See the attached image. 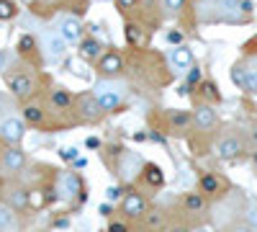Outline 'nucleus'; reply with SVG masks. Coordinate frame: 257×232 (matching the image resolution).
Wrapping results in <instances>:
<instances>
[{"label":"nucleus","instance_id":"1","mask_svg":"<svg viewBox=\"0 0 257 232\" xmlns=\"http://www.w3.org/2000/svg\"><path fill=\"white\" fill-rule=\"evenodd\" d=\"M123 93H126V88L118 86V83H98L95 86V98H98L103 111L118 109V103L123 101Z\"/></svg>","mask_w":257,"mask_h":232},{"label":"nucleus","instance_id":"2","mask_svg":"<svg viewBox=\"0 0 257 232\" xmlns=\"http://www.w3.org/2000/svg\"><path fill=\"white\" fill-rule=\"evenodd\" d=\"M44 49L49 59H59L67 52V39H64L59 31H44Z\"/></svg>","mask_w":257,"mask_h":232},{"label":"nucleus","instance_id":"3","mask_svg":"<svg viewBox=\"0 0 257 232\" xmlns=\"http://www.w3.org/2000/svg\"><path fill=\"white\" fill-rule=\"evenodd\" d=\"M216 155L224 158V160H231V158L242 155V142L237 137H221L216 142Z\"/></svg>","mask_w":257,"mask_h":232},{"label":"nucleus","instance_id":"4","mask_svg":"<svg viewBox=\"0 0 257 232\" xmlns=\"http://www.w3.org/2000/svg\"><path fill=\"white\" fill-rule=\"evenodd\" d=\"M8 86H11V91H13L16 98H29L34 93V80L29 75H13L8 80Z\"/></svg>","mask_w":257,"mask_h":232},{"label":"nucleus","instance_id":"5","mask_svg":"<svg viewBox=\"0 0 257 232\" xmlns=\"http://www.w3.org/2000/svg\"><path fill=\"white\" fill-rule=\"evenodd\" d=\"M57 186H59V194L64 199H75L80 194V178L75 173H62L59 181H57Z\"/></svg>","mask_w":257,"mask_h":232},{"label":"nucleus","instance_id":"6","mask_svg":"<svg viewBox=\"0 0 257 232\" xmlns=\"http://www.w3.org/2000/svg\"><path fill=\"white\" fill-rule=\"evenodd\" d=\"M123 212H126L128 217H139V214H144V212H147V201H144V196L137 194V191L126 194V199H123Z\"/></svg>","mask_w":257,"mask_h":232},{"label":"nucleus","instance_id":"7","mask_svg":"<svg viewBox=\"0 0 257 232\" xmlns=\"http://www.w3.org/2000/svg\"><path fill=\"white\" fill-rule=\"evenodd\" d=\"M0 132H3V137L8 142H18L21 137H24V121L11 116V119H6L3 124H0Z\"/></svg>","mask_w":257,"mask_h":232},{"label":"nucleus","instance_id":"8","mask_svg":"<svg viewBox=\"0 0 257 232\" xmlns=\"http://www.w3.org/2000/svg\"><path fill=\"white\" fill-rule=\"evenodd\" d=\"M139 165H142L139 155L126 152V155H121V158H118V171H121V176H123L126 181H128V178H134V176L139 173Z\"/></svg>","mask_w":257,"mask_h":232},{"label":"nucleus","instance_id":"9","mask_svg":"<svg viewBox=\"0 0 257 232\" xmlns=\"http://www.w3.org/2000/svg\"><path fill=\"white\" fill-rule=\"evenodd\" d=\"M170 62L178 67V70H188L190 65H193V52L188 49V47H183V44H178L173 52H170Z\"/></svg>","mask_w":257,"mask_h":232},{"label":"nucleus","instance_id":"10","mask_svg":"<svg viewBox=\"0 0 257 232\" xmlns=\"http://www.w3.org/2000/svg\"><path fill=\"white\" fill-rule=\"evenodd\" d=\"M121 67H123V62H121V57L116 52H105L100 57V62H98V70H103L105 75H116Z\"/></svg>","mask_w":257,"mask_h":232},{"label":"nucleus","instance_id":"11","mask_svg":"<svg viewBox=\"0 0 257 232\" xmlns=\"http://www.w3.org/2000/svg\"><path fill=\"white\" fill-rule=\"evenodd\" d=\"M59 34L67 39V41H77L80 39V34H82V26H80V21L77 18H64L62 24H59Z\"/></svg>","mask_w":257,"mask_h":232},{"label":"nucleus","instance_id":"12","mask_svg":"<svg viewBox=\"0 0 257 232\" xmlns=\"http://www.w3.org/2000/svg\"><path fill=\"white\" fill-rule=\"evenodd\" d=\"M80 111H82L85 119H90V121H93V119L100 116L103 109H100V103H98L95 96H85V98H80Z\"/></svg>","mask_w":257,"mask_h":232},{"label":"nucleus","instance_id":"13","mask_svg":"<svg viewBox=\"0 0 257 232\" xmlns=\"http://www.w3.org/2000/svg\"><path fill=\"white\" fill-rule=\"evenodd\" d=\"M193 119H196V124L201 126V129H211V126L216 124V111H213L211 106H198L196 114H193Z\"/></svg>","mask_w":257,"mask_h":232},{"label":"nucleus","instance_id":"14","mask_svg":"<svg viewBox=\"0 0 257 232\" xmlns=\"http://www.w3.org/2000/svg\"><path fill=\"white\" fill-rule=\"evenodd\" d=\"M16 229V214L11 204H0V232H13Z\"/></svg>","mask_w":257,"mask_h":232},{"label":"nucleus","instance_id":"15","mask_svg":"<svg viewBox=\"0 0 257 232\" xmlns=\"http://www.w3.org/2000/svg\"><path fill=\"white\" fill-rule=\"evenodd\" d=\"M24 163H26V155L21 152V150H8V152L3 155V165L8 168V171H21V168H24Z\"/></svg>","mask_w":257,"mask_h":232},{"label":"nucleus","instance_id":"16","mask_svg":"<svg viewBox=\"0 0 257 232\" xmlns=\"http://www.w3.org/2000/svg\"><path fill=\"white\" fill-rule=\"evenodd\" d=\"M144 181H147L149 186H155V188H160V186L165 183V176H162V168H160V165H144Z\"/></svg>","mask_w":257,"mask_h":232},{"label":"nucleus","instance_id":"17","mask_svg":"<svg viewBox=\"0 0 257 232\" xmlns=\"http://www.w3.org/2000/svg\"><path fill=\"white\" fill-rule=\"evenodd\" d=\"M219 188H221V181L213 173L201 176V194H219Z\"/></svg>","mask_w":257,"mask_h":232},{"label":"nucleus","instance_id":"18","mask_svg":"<svg viewBox=\"0 0 257 232\" xmlns=\"http://www.w3.org/2000/svg\"><path fill=\"white\" fill-rule=\"evenodd\" d=\"M100 49H103V47L98 44L95 39H85L82 44H80V54L88 57V59H98V57H100Z\"/></svg>","mask_w":257,"mask_h":232},{"label":"nucleus","instance_id":"19","mask_svg":"<svg viewBox=\"0 0 257 232\" xmlns=\"http://www.w3.org/2000/svg\"><path fill=\"white\" fill-rule=\"evenodd\" d=\"M188 124H190L188 111H170V126H173V129H185Z\"/></svg>","mask_w":257,"mask_h":232},{"label":"nucleus","instance_id":"20","mask_svg":"<svg viewBox=\"0 0 257 232\" xmlns=\"http://www.w3.org/2000/svg\"><path fill=\"white\" fill-rule=\"evenodd\" d=\"M8 204H11L13 209H24V206H29V194L21 191V188H16V191L8 194Z\"/></svg>","mask_w":257,"mask_h":232},{"label":"nucleus","instance_id":"21","mask_svg":"<svg viewBox=\"0 0 257 232\" xmlns=\"http://www.w3.org/2000/svg\"><path fill=\"white\" fill-rule=\"evenodd\" d=\"M203 206H206L203 194H188L185 196V209H188V212H201Z\"/></svg>","mask_w":257,"mask_h":232},{"label":"nucleus","instance_id":"22","mask_svg":"<svg viewBox=\"0 0 257 232\" xmlns=\"http://www.w3.org/2000/svg\"><path fill=\"white\" fill-rule=\"evenodd\" d=\"M126 39H128V44H134V47L144 44V34L139 31L137 24H128V26H126Z\"/></svg>","mask_w":257,"mask_h":232},{"label":"nucleus","instance_id":"23","mask_svg":"<svg viewBox=\"0 0 257 232\" xmlns=\"http://www.w3.org/2000/svg\"><path fill=\"white\" fill-rule=\"evenodd\" d=\"M52 103L57 109H67L70 103H72V98H70V93L67 91H62V88H57L54 93H52Z\"/></svg>","mask_w":257,"mask_h":232},{"label":"nucleus","instance_id":"24","mask_svg":"<svg viewBox=\"0 0 257 232\" xmlns=\"http://www.w3.org/2000/svg\"><path fill=\"white\" fill-rule=\"evenodd\" d=\"M231 83H234L237 88H242V91H244V83H247V67H242V65L231 67Z\"/></svg>","mask_w":257,"mask_h":232},{"label":"nucleus","instance_id":"25","mask_svg":"<svg viewBox=\"0 0 257 232\" xmlns=\"http://www.w3.org/2000/svg\"><path fill=\"white\" fill-rule=\"evenodd\" d=\"M24 116H26V121H31V124H41V121H44V111H41L39 106H26V109H24Z\"/></svg>","mask_w":257,"mask_h":232},{"label":"nucleus","instance_id":"26","mask_svg":"<svg viewBox=\"0 0 257 232\" xmlns=\"http://www.w3.org/2000/svg\"><path fill=\"white\" fill-rule=\"evenodd\" d=\"M201 93L206 96V98H211V101H221V93H219V88L213 86L211 80H206V83H201Z\"/></svg>","mask_w":257,"mask_h":232},{"label":"nucleus","instance_id":"27","mask_svg":"<svg viewBox=\"0 0 257 232\" xmlns=\"http://www.w3.org/2000/svg\"><path fill=\"white\" fill-rule=\"evenodd\" d=\"M244 91L247 93H257V70L247 67V83H244Z\"/></svg>","mask_w":257,"mask_h":232},{"label":"nucleus","instance_id":"28","mask_svg":"<svg viewBox=\"0 0 257 232\" xmlns=\"http://www.w3.org/2000/svg\"><path fill=\"white\" fill-rule=\"evenodd\" d=\"M13 13H16V8L11 0H0V18L8 21V18H13Z\"/></svg>","mask_w":257,"mask_h":232},{"label":"nucleus","instance_id":"29","mask_svg":"<svg viewBox=\"0 0 257 232\" xmlns=\"http://www.w3.org/2000/svg\"><path fill=\"white\" fill-rule=\"evenodd\" d=\"M36 47V41H34V36H21V41H18V52H24V54H29L31 49Z\"/></svg>","mask_w":257,"mask_h":232},{"label":"nucleus","instance_id":"30","mask_svg":"<svg viewBox=\"0 0 257 232\" xmlns=\"http://www.w3.org/2000/svg\"><path fill=\"white\" fill-rule=\"evenodd\" d=\"M29 204H31V206H36V209H39V206H44V204H47L44 191H31V194H29Z\"/></svg>","mask_w":257,"mask_h":232},{"label":"nucleus","instance_id":"31","mask_svg":"<svg viewBox=\"0 0 257 232\" xmlns=\"http://www.w3.org/2000/svg\"><path fill=\"white\" fill-rule=\"evenodd\" d=\"M147 224L152 227V229H160V227H162V217L155 214V212H149V214H147Z\"/></svg>","mask_w":257,"mask_h":232},{"label":"nucleus","instance_id":"32","mask_svg":"<svg viewBox=\"0 0 257 232\" xmlns=\"http://www.w3.org/2000/svg\"><path fill=\"white\" fill-rule=\"evenodd\" d=\"M247 224H249L252 229L257 227V206H249V209H247Z\"/></svg>","mask_w":257,"mask_h":232},{"label":"nucleus","instance_id":"33","mask_svg":"<svg viewBox=\"0 0 257 232\" xmlns=\"http://www.w3.org/2000/svg\"><path fill=\"white\" fill-rule=\"evenodd\" d=\"M121 194H123V188H121V186H111L108 191H105V196H108V201H116V199H118Z\"/></svg>","mask_w":257,"mask_h":232},{"label":"nucleus","instance_id":"34","mask_svg":"<svg viewBox=\"0 0 257 232\" xmlns=\"http://www.w3.org/2000/svg\"><path fill=\"white\" fill-rule=\"evenodd\" d=\"M62 160H77V150H75V147H64V150H62Z\"/></svg>","mask_w":257,"mask_h":232},{"label":"nucleus","instance_id":"35","mask_svg":"<svg viewBox=\"0 0 257 232\" xmlns=\"http://www.w3.org/2000/svg\"><path fill=\"white\" fill-rule=\"evenodd\" d=\"M165 3H167L170 11H180V8L185 6V0H165Z\"/></svg>","mask_w":257,"mask_h":232},{"label":"nucleus","instance_id":"36","mask_svg":"<svg viewBox=\"0 0 257 232\" xmlns=\"http://www.w3.org/2000/svg\"><path fill=\"white\" fill-rule=\"evenodd\" d=\"M167 39L173 41V44H183V34H180V31H170V34H167Z\"/></svg>","mask_w":257,"mask_h":232},{"label":"nucleus","instance_id":"37","mask_svg":"<svg viewBox=\"0 0 257 232\" xmlns=\"http://www.w3.org/2000/svg\"><path fill=\"white\" fill-rule=\"evenodd\" d=\"M201 80V72L196 70V67H190V72H188V83H198Z\"/></svg>","mask_w":257,"mask_h":232},{"label":"nucleus","instance_id":"38","mask_svg":"<svg viewBox=\"0 0 257 232\" xmlns=\"http://www.w3.org/2000/svg\"><path fill=\"white\" fill-rule=\"evenodd\" d=\"M108 232H126V224H121V222H113V224L108 227Z\"/></svg>","mask_w":257,"mask_h":232},{"label":"nucleus","instance_id":"39","mask_svg":"<svg viewBox=\"0 0 257 232\" xmlns=\"http://www.w3.org/2000/svg\"><path fill=\"white\" fill-rule=\"evenodd\" d=\"M54 227H57V229H64V227H70V219H64V217H62V219H57V222H54Z\"/></svg>","mask_w":257,"mask_h":232},{"label":"nucleus","instance_id":"40","mask_svg":"<svg viewBox=\"0 0 257 232\" xmlns=\"http://www.w3.org/2000/svg\"><path fill=\"white\" fill-rule=\"evenodd\" d=\"M231 232H252V227H249V224H237Z\"/></svg>","mask_w":257,"mask_h":232},{"label":"nucleus","instance_id":"41","mask_svg":"<svg viewBox=\"0 0 257 232\" xmlns=\"http://www.w3.org/2000/svg\"><path fill=\"white\" fill-rule=\"evenodd\" d=\"M134 3H137V0H118V6H121V8H132Z\"/></svg>","mask_w":257,"mask_h":232},{"label":"nucleus","instance_id":"42","mask_svg":"<svg viewBox=\"0 0 257 232\" xmlns=\"http://www.w3.org/2000/svg\"><path fill=\"white\" fill-rule=\"evenodd\" d=\"M3 65H6V52H0V70H3Z\"/></svg>","mask_w":257,"mask_h":232},{"label":"nucleus","instance_id":"43","mask_svg":"<svg viewBox=\"0 0 257 232\" xmlns=\"http://www.w3.org/2000/svg\"><path fill=\"white\" fill-rule=\"evenodd\" d=\"M170 232H188V229H185V227H173Z\"/></svg>","mask_w":257,"mask_h":232},{"label":"nucleus","instance_id":"44","mask_svg":"<svg viewBox=\"0 0 257 232\" xmlns=\"http://www.w3.org/2000/svg\"><path fill=\"white\" fill-rule=\"evenodd\" d=\"M252 139H254V142H257V126H254V132H252Z\"/></svg>","mask_w":257,"mask_h":232},{"label":"nucleus","instance_id":"45","mask_svg":"<svg viewBox=\"0 0 257 232\" xmlns=\"http://www.w3.org/2000/svg\"><path fill=\"white\" fill-rule=\"evenodd\" d=\"M98 3H105V0H98Z\"/></svg>","mask_w":257,"mask_h":232},{"label":"nucleus","instance_id":"46","mask_svg":"<svg viewBox=\"0 0 257 232\" xmlns=\"http://www.w3.org/2000/svg\"><path fill=\"white\" fill-rule=\"evenodd\" d=\"M201 232H208V229H201Z\"/></svg>","mask_w":257,"mask_h":232}]
</instances>
